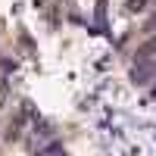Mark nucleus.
Segmentation results:
<instances>
[{"mask_svg":"<svg viewBox=\"0 0 156 156\" xmlns=\"http://www.w3.org/2000/svg\"><path fill=\"white\" fill-rule=\"evenodd\" d=\"M150 72H153V66H150V62H140V66H134V72H131V78H134L137 84H144L147 78H150Z\"/></svg>","mask_w":156,"mask_h":156,"instance_id":"nucleus-1","label":"nucleus"},{"mask_svg":"<svg viewBox=\"0 0 156 156\" xmlns=\"http://www.w3.org/2000/svg\"><path fill=\"white\" fill-rule=\"evenodd\" d=\"M153 53H156V37H153V41H147L144 47L137 50V56H140V59H147V56H153Z\"/></svg>","mask_w":156,"mask_h":156,"instance_id":"nucleus-2","label":"nucleus"},{"mask_svg":"<svg viewBox=\"0 0 156 156\" xmlns=\"http://www.w3.org/2000/svg\"><path fill=\"white\" fill-rule=\"evenodd\" d=\"M37 156H62V147L59 144H50L47 150H37Z\"/></svg>","mask_w":156,"mask_h":156,"instance_id":"nucleus-3","label":"nucleus"},{"mask_svg":"<svg viewBox=\"0 0 156 156\" xmlns=\"http://www.w3.org/2000/svg\"><path fill=\"white\" fill-rule=\"evenodd\" d=\"M147 0H128V9H144Z\"/></svg>","mask_w":156,"mask_h":156,"instance_id":"nucleus-4","label":"nucleus"},{"mask_svg":"<svg viewBox=\"0 0 156 156\" xmlns=\"http://www.w3.org/2000/svg\"><path fill=\"white\" fill-rule=\"evenodd\" d=\"M144 31H156V12L147 19V25H144Z\"/></svg>","mask_w":156,"mask_h":156,"instance_id":"nucleus-5","label":"nucleus"}]
</instances>
